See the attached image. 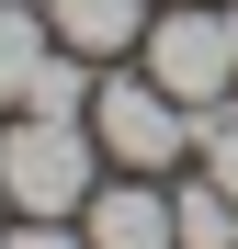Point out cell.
<instances>
[{
  "instance_id": "3",
  "label": "cell",
  "mask_w": 238,
  "mask_h": 249,
  "mask_svg": "<svg viewBox=\"0 0 238 249\" xmlns=\"http://www.w3.org/2000/svg\"><path fill=\"white\" fill-rule=\"evenodd\" d=\"M91 136H102L113 170H159V181H170V159L204 136V113H182L159 79H102V91H91Z\"/></svg>"
},
{
  "instance_id": "1",
  "label": "cell",
  "mask_w": 238,
  "mask_h": 249,
  "mask_svg": "<svg viewBox=\"0 0 238 249\" xmlns=\"http://www.w3.org/2000/svg\"><path fill=\"white\" fill-rule=\"evenodd\" d=\"M102 181V136L91 124H57V113H12L0 124V193L12 215H79Z\"/></svg>"
},
{
  "instance_id": "4",
  "label": "cell",
  "mask_w": 238,
  "mask_h": 249,
  "mask_svg": "<svg viewBox=\"0 0 238 249\" xmlns=\"http://www.w3.org/2000/svg\"><path fill=\"white\" fill-rule=\"evenodd\" d=\"M79 238H91V249H170V181H159V170L91 181V204H79Z\"/></svg>"
},
{
  "instance_id": "6",
  "label": "cell",
  "mask_w": 238,
  "mask_h": 249,
  "mask_svg": "<svg viewBox=\"0 0 238 249\" xmlns=\"http://www.w3.org/2000/svg\"><path fill=\"white\" fill-rule=\"evenodd\" d=\"M57 57V34H46V0H0V102L23 113V91H34V68Z\"/></svg>"
},
{
  "instance_id": "5",
  "label": "cell",
  "mask_w": 238,
  "mask_h": 249,
  "mask_svg": "<svg viewBox=\"0 0 238 249\" xmlns=\"http://www.w3.org/2000/svg\"><path fill=\"white\" fill-rule=\"evenodd\" d=\"M46 34L79 46V57H125L147 34V0H46Z\"/></svg>"
},
{
  "instance_id": "2",
  "label": "cell",
  "mask_w": 238,
  "mask_h": 249,
  "mask_svg": "<svg viewBox=\"0 0 238 249\" xmlns=\"http://www.w3.org/2000/svg\"><path fill=\"white\" fill-rule=\"evenodd\" d=\"M136 46H147V79H159L182 113H227V91H238V34H227V12H159Z\"/></svg>"
},
{
  "instance_id": "9",
  "label": "cell",
  "mask_w": 238,
  "mask_h": 249,
  "mask_svg": "<svg viewBox=\"0 0 238 249\" xmlns=\"http://www.w3.org/2000/svg\"><path fill=\"white\" fill-rule=\"evenodd\" d=\"M0 249H91V238H79V215H12Z\"/></svg>"
},
{
  "instance_id": "8",
  "label": "cell",
  "mask_w": 238,
  "mask_h": 249,
  "mask_svg": "<svg viewBox=\"0 0 238 249\" xmlns=\"http://www.w3.org/2000/svg\"><path fill=\"white\" fill-rule=\"evenodd\" d=\"M193 159H204V181H216V193L238 204V102H227V113H204V136H193Z\"/></svg>"
},
{
  "instance_id": "10",
  "label": "cell",
  "mask_w": 238,
  "mask_h": 249,
  "mask_svg": "<svg viewBox=\"0 0 238 249\" xmlns=\"http://www.w3.org/2000/svg\"><path fill=\"white\" fill-rule=\"evenodd\" d=\"M0 215H12V193H0Z\"/></svg>"
},
{
  "instance_id": "7",
  "label": "cell",
  "mask_w": 238,
  "mask_h": 249,
  "mask_svg": "<svg viewBox=\"0 0 238 249\" xmlns=\"http://www.w3.org/2000/svg\"><path fill=\"white\" fill-rule=\"evenodd\" d=\"M170 249H238V204L193 170V181H170Z\"/></svg>"
}]
</instances>
